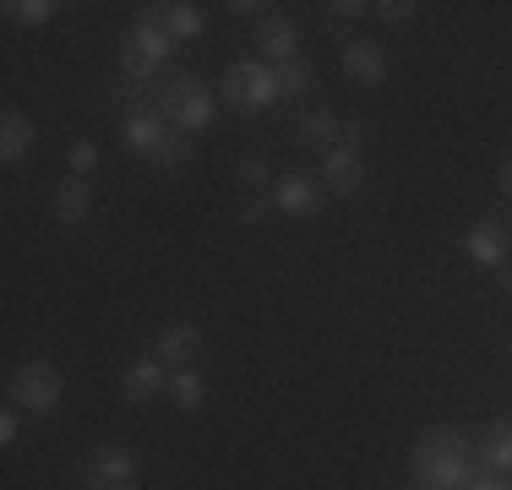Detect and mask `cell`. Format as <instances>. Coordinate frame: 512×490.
Returning a JSON list of instances; mask_svg holds the SVG:
<instances>
[{"mask_svg":"<svg viewBox=\"0 0 512 490\" xmlns=\"http://www.w3.org/2000/svg\"><path fill=\"white\" fill-rule=\"evenodd\" d=\"M409 474L420 490H463L480 474V458L458 431H425L409 452Z\"/></svg>","mask_w":512,"mask_h":490,"instance_id":"1","label":"cell"},{"mask_svg":"<svg viewBox=\"0 0 512 490\" xmlns=\"http://www.w3.org/2000/svg\"><path fill=\"white\" fill-rule=\"evenodd\" d=\"M153 109L169 120V131H180V137H197V131H207L218 120V98L207 93L191 71H175V77L158 82Z\"/></svg>","mask_w":512,"mask_h":490,"instance_id":"2","label":"cell"},{"mask_svg":"<svg viewBox=\"0 0 512 490\" xmlns=\"http://www.w3.org/2000/svg\"><path fill=\"white\" fill-rule=\"evenodd\" d=\"M169 55H175V39L158 28L153 6L137 11V22H131L126 44H120V82H131V88H153V77L164 71Z\"/></svg>","mask_w":512,"mask_h":490,"instance_id":"3","label":"cell"},{"mask_svg":"<svg viewBox=\"0 0 512 490\" xmlns=\"http://www.w3.org/2000/svg\"><path fill=\"white\" fill-rule=\"evenodd\" d=\"M218 98H229V109H240V115H262V109H273L284 98L278 93V66H267V60H229Z\"/></svg>","mask_w":512,"mask_h":490,"instance_id":"4","label":"cell"},{"mask_svg":"<svg viewBox=\"0 0 512 490\" xmlns=\"http://www.w3.org/2000/svg\"><path fill=\"white\" fill-rule=\"evenodd\" d=\"M6 398L28 414H55L60 398H66V382H60V371L50 360H22L17 371L6 376Z\"/></svg>","mask_w":512,"mask_h":490,"instance_id":"5","label":"cell"},{"mask_svg":"<svg viewBox=\"0 0 512 490\" xmlns=\"http://www.w3.org/2000/svg\"><path fill=\"white\" fill-rule=\"evenodd\" d=\"M142 463L131 447H120V441H99V447L88 452V463H77V474H71V485L77 490H115V485H137Z\"/></svg>","mask_w":512,"mask_h":490,"instance_id":"6","label":"cell"},{"mask_svg":"<svg viewBox=\"0 0 512 490\" xmlns=\"http://www.w3.org/2000/svg\"><path fill=\"white\" fill-rule=\"evenodd\" d=\"M322 186L338 196H360L365 191V147L355 142H338L322 153Z\"/></svg>","mask_w":512,"mask_h":490,"instance_id":"7","label":"cell"},{"mask_svg":"<svg viewBox=\"0 0 512 490\" xmlns=\"http://www.w3.org/2000/svg\"><path fill=\"white\" fill-rule=\"evenodd\" d=\"M463 256H469L474 267H485V273H502L507 256H512L507 224H496V218H480V224H469V235H463Z\"/></svg>","mask_w":512,"mask_h":490,"instance_id":"8","label":"cell"},{"mask_svg":"<svg viewBox=\"0 0 512 490\" xmlns=\"http://www.w3.org/2000/svg\"><path fill=\"white\" fill-rule=\"evenodd\" d=\"M338 60H344V77L360 82V88H382L387 71H393V55H387L382 44H371V39H349L344 49H338Z\"/></svg>","mask_w":512,"mask_h":490,"instance_id":"9","label":"cell"},{"mask_svg":"<svg viewBox=\"0 0 512 490\" xmlns=\"http://www.w3.org/2000/svg\"><path fill=\"white\" fill-rule=\"evenodd\" d=\"M256 55H262L267 66H289V60H300V28L284 17V11H267V17L256 22Z\"/></svg>","mask_w":512,"mask_h":490,"instance_id":"10","label":"cell"},{"mask_svg":"<svg viewBox=\"0 0 512 490\" xmlns=\"http://www.w3.org/2000/svg\"><path fill=\"white\" fill-rule=\"evenodd\" d=\"M169 137H175V131H169V120L158 115V109H126V120H120V142L137 158H153Z\"/></svg>","mask_w":512,"mask_h":490,"instance_id":"11","label":"cell"},{"mask_svg":"<svg viewBox=\"0 0 512 490\" xmlns=\"http://www.w3.org/2000/svg\"><path fill=\"white\" fill-rule=\"evenodd\" d=\"M267 196H273V207L289 213V218H316L322 213V186H316L311 175H278L273 186H267Z\"/></svg>","mask_w":512,"mask_h":490,"instance_id":"12","label":"cell"},{"mask_svg":"<svg viewBox=\"0 0 512 490\" xmlns=\"http://www.w3.org/2000/svg\"><path fill=\"white\" fill-rule=\"evenodd\" d=\"M202 343H207V338H202L197 322H169L164 333L153 338V354L169 365V371H180V365H197V360H202Z\"/></svg>","mask_w":512,"mask_h":490,"instance_id":"13","label":"cell"},{"mask_svg":"<svg viewBox=\"0 0 512 490\" xmlns=\"http://www.w3.org/2000/svg\"><path fill=\"white\" fill-rule=\"evenodd\" d=\"M164 360H158V354L148 349V354H137V360L126 365V371H120V392H126V403H153L158 392H164Z\"/></svg>","mask_w":512,"mask_h":490,"instance_id":"14","label":"cell"},{"mask_svg":"<svg viewBox=\"0 0 512 490\" xmlns=\"http://www.w3.org/2000/svg\"><path fill=\"white\" fill-rule=\"evenodd\" d=\"M50 213H55L66 229H82V224H88V213H93V186H88V180H77V175L55 180V191H50Z\"/></svg>","mask_w":512,"mask_h":490,"instance_id":"15","label":"cell"},{"mask_svg":"<svg viewBox=\"0 0 512 490\" xmlns=\"http://www.w3.org/2000/svg\"><path fill=\"white\" fill-rule=\"evenodd\" d=\"M39 147V126H33V115H22V109H6L0 115V158H6L11 169L22 164V158Z\"/></svg>","mask_w":512,"mask_h":490,"instance_id":"16","label":"cell"},{"mask_svg":"<svg viewBox=\"0 0 512 490\" xmlns=\"http://www.w3.org/2000/svg\"><path fill=\"white\" fill-rule=\"evenodd\" d=\"M153 17H158V28H164L175 44L202 39V28H207L202 6H191V0H169V6H153Z\"/></svg>","mask_w":512,"mask_h":490,"instance_id":"17","label":"cell"},{"mask_svg":"<svg viewBox=\"0 0 512 490\" xmlns=\"http://www.w3.org/2000/svg\"><path fill=\"white\" fill-rule=\"evenodd\" d=\"M474 458L485 474H512V420H496L491 431L474 441Z\"/></svg>","mask_w":512,"mask_h":490,"instance_id":"18","label":"cell"},{"mask_svg":"<svg viewBox=\"0 0 512 490\" xmlns=\"http://www.w3.org/2000/svg\"><path fill=\"white\" fill-rule=\"evenodd\" d=\"M169 398H175L180 414H197V409H202V403H207V382H202L197 365H180V371H169Z\"/></svg>","mask_w":512,"mask_h":490,"instance_id":"19","label":"cell"},{"mask_svg":"<svg viewBox=\"0 0 512 490\" xmlns=\"http://www.w3.org/2000/svg\"><path fill=\"white\" fill-rule=\"evenodd\" d=\"M344 137V120L333 115V109H306V115L295 120V142H333Z\"/></svg>","mask_w":512,"mask_h":490,"instance_id":"20","label":"cell"},{"mask_svg":"<svg viewBox=\"0 0 512 490\" xmlns=\"http://www.w3.org/2000/svg\"><path fill=\"white\" fill-rule=\"evenodd\" d=\"M0 11H6L11 28H50L60 6H55V0H6Z\"/></svg>","mask_w":512,"mask_h":490,"instance_id":"21","label":"cell"},{"mask_svg":"<svg viewBox=\"0 0 512 490\" xmlns=\"http://www.w3.org/2000/svg\"><path fill=\"white\" fill-rule=\"evenodd\" d=\"M311 88H316V71H311L306 55L289 60V66H278V93H284V98H306Z\"/></svg>","mask_w":512,"mask_h":490,"instance_id":"22","label":"cell"},{"mask_svg":"<svg viewBox=\"0 0 512 490\" xmlns=\"http://www.w3.org/2000/svg\"><path fill=\"white\" fill-rule=\"evenodd\" d=\"M360 17H371V6H365V0H333V6H322L327 28H349V22H360Z\"/></svg>","mask_w":512,"mask_h":490,"instance_id":"23","label":"cell"},{"mask_svg":"<svg viewBox=\"0 0 512 490\" xmlns=\"http://www.w3.org/2000/svg\"><path fill=\"white\" fill-rule=\"evenodd\" d=\"M186 158H191V142H186V137H169V142L153 153V164L164 169V175H180V169H186Z\"/></svg>","mask_w":512,"mask_h":490,"instance_id":"24","label":"cell"},{"mask_svg":"<svg viewBox=\"0 0 512 490\" xmlns=\"http://www.w3.org/2000/svg\"><path fill=\"white\" fill-rule=\"evenodd\" d=\"M66 169H71L77 180H88L93 169H99V147H93V142H71V147H66Z\"/></svg>","mask_w":512,"mask_h":490,"instance_id":"25","label":"cell"},{"mask_svg":"<svg viewBox=\"0 0 512 490\" xmlns=\"http://www.w3.org/2000/svg\"><path fill=\"white\" fill-rule=\"evenodd\" d=\"M414 11H420L414 0H382V6H371V17H382L387 28H409V22H414Z\"/></svg>","mask_w":512,"mask_h":490,"instance_id":"26","label":"cell"},{"mask_svg":"<svg viewBox=\"0 0 512 490\" xmlns=\"http://www.w3.org/2000/svg\"><path fill=\"white\" fill-rule=\"evenodd\" d=\"M278 207H273V196H246V202H240V224H267V218H273Z\"/></svg>","mask_w":512,"mask_h":490,"instance_id":"27","label":"cell"},{"mask_svg":"<svg viewBox=\"0 0 512 490\" xmlns=\"http://www.w3.org/2000/svg\"><path fill=\"white\" fill-rule=\"evenodd\" d=\"M267 175H273V169H267V158H262V153L240 158V186H246V191H256V186H267Z\"/></svg>","mask_w":512,"mask_h":490,"instance_id":"28","label":"cell"},{"mask_svg":"<svg viewBox=\"0 0 512 490\" xmlns=\"http://www.w3.org/2000/svg\"><path fill=\"white\" fill-rule=\"evenodd\" d=\"M463 490H512V474H485V469H480Z\"/></svg>","mask_w":512,"mask_h":490,"instance_id":"29","label":"cell"},{"mask_svg":"<svg viewBox=\"0 0 512 490\" xmlns=\"http://www.w3.org/2000/svg\"><path fill=\"white\" fill-rule=\"evenodd\" d=\"M0 441H6V447L17 441V409H6V414H0Z\"/></svg>","mask_w":512,"mask_h":490,"instance_id":"30","label":"cell"},{"mask_svg":"<svg viewBox=\"0 0 512 490\" xmlns=\"http://www.w3.org/2000/svg\"><path fill=\"white\" fill-rule=\"evenodd\" d=\"M496 180H502V191H507V196H512V153H507V158H502V175H496Z\"/></svg>","mask_w":512,"mask_h":490,"instance_id":"31","label":"cell"},{"mask_svg":"<svg viewBox=\"0 0 512 490\" xmlns=\"http://www.w3.org/2000/svg\"><path fill=\"white\" fill-rule=\"evenodd\" d=\"M496 284H502V294H512V267H502V273H496Z\"/></svg>","mask_w":512,"mask_h":490,"instance_id":"32","label":"cell"},{"mask_svg":"<svg viewBox=\"0 0 512 490\" xmlns=\"http://www.w3.org/2000/svg\"><path fill=\"white\" fill-rule=\"evenodd\" d=\"M115 490H137V485H115Z\"/></svg>","mask_w":512,"mask_h":490,"instance_id":"33","label":"cell"},{"mask_svg":"<svg viewBox=\"0 0 512 490\" xmlns=\"http://www.w3.org/2000/svg\"><path fill=\"white\" fill-rule=\"evenodd\" d=\"M507 229H512V224H507Z\"/></svg>","mask_w":512,"mask_h":490,"instance_id":"34","label":"cell"}]
</instances>
